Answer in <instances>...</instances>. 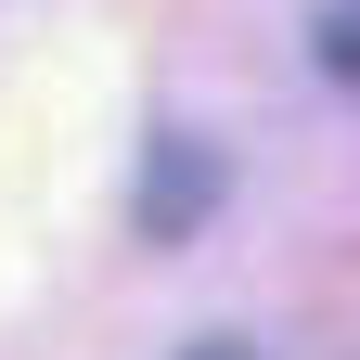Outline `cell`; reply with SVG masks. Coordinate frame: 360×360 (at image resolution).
Wrapping results in <instances>:
<instances>
[{
  "label": "cell",
  "mask_w": 360,
  "mask_h": 360,
  "mask_svg": "<svg viewBox=\"0 0 360 360\" xmlns=\"http://www.w3.org/2000/svg\"><path fill=\"white\" fill-rule=\"evenodd\" d=\"M232 193V167H219V142H193V129H155V180H142V245H180L193 219Z\"/></svg>",
  "instance_id": "1"
},
{
  "label": "cell",
  "mask_w": 360,
  "mask_h": 360,
  "mask_svg": "<svg viewBox=\"0 0 360 360\" xmlns=\"http://www.w3.org/2000/svg\"><path fill=\"white\" fill-rule=\"evenodd\" d=\"M309 52H322L335 90H360V0H322V13H309Z\"/></svg>",
  "instance_id": "2"
},
{
  "label": "cell",
  "mask_w": 360,
  "mask_h": 360,
  "mask_svg": "<svg viewBox=\"0 0 360 360\" xmlns=\"http://www.w3.org/2000/svg\"><path fill=\"white\" fill-rule=\"evenodd\" d=\"M180 360H257V347L245 335H206V347H180Z\"/></svg>",
  "instance_id": "3"
}]
</instances>
